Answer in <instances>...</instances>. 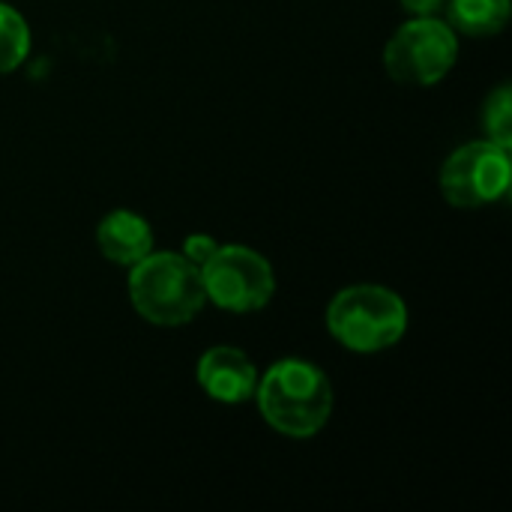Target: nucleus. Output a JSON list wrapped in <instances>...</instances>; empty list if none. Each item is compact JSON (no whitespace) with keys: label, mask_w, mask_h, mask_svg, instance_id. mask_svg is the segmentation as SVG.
Returning <instances> with one entry per match:
<instances>
[{"label":"nucleus","mask_w":512,"mask_h":512,"mask_svg":"<svg viewBox=\"0 0 512 512\" xmlns=\"http://www.w3.org/2000/svg\"><path fill=\"white\" fill-rule=\"evenodd\" d=\"M30 51L27 21L6 3H0V72H12Z\"/></svg>","instance_id":"10"},{"label":"nucleus","mask_w":512,"mask_h":512,"mask_svg":"<svg viewBox=\"0 0 512 512\" xmlns=\"http://www.w3.org/2000/svg\"><path fill=\"white\" fill-rule=\"evenodd\" d=\"M459 57L456 30L435 15H414L384 48L387 72L402 84H438Z\"/></svg>","instance_id":"4"},{"label":"nucleus","mask_w":512,"mask_h":512,"mask_svg":"<svg viewBox=\"0 0 512 512\" xmlns=\"http://www.w3.org/2000/svg\"><path fill=\"white\" fill-rule=\"evenodd\" d=\"M405 6V12L411 15H438V9L447 3V0H399Z\"/></svg>","instance_id":"13"},{"label":"nucleus","mask_w":512,"mask_h":512,"mask_svg":"<svg viewBox=\"0 0 512 512\" xmlns=\"http://www.w3.org/2000/svg\"><path fill=\"white\" fill-rule=\"evenodd\" d=\"M330 333L357 354H378L393 348L408 327L402 297L381 285H354L333 297L327 309Z\"/></svg>","instance_id":"3"},{"label":"nucleus","mask_w":512,"mask_h":512,"mask_svg":"<svg viewBox=\"0 0 512 512\" xmlns=\"http://www.w3.org/2000/svg\"><path fill=\"white\" fill-rule=\"evenodd\" d=\"M261 417L288 438H312L333 411L330 378L306 360H279L255 387Z\"/></svg>","instance_id":"1"},{"label":"nucleus","mask_w":512,"mask_h":512,"mask_svg":"<svg viewBox=\"0 0 512 512\" xmlns=\"http://www.w3.org/2000/svg\"><path fill=\"white\" fill-rule=\"evenodd\" d=\"M129 297L138 315L159 327L189 324L207 300L201 270L174 252H150L132 264Z\"/></svg>","instance_id":"2"},{"label":"nucleus","mask_w":512,"mask_h":512,"mask_svg":"<svg viewBox=\"0 0 512 512\" xmlns=\"http://www.w3.org/2000/svg\"><path fill=\"white\" fill-rule=\"evenodd\" d=\"M207 300L228 312H255L273 300L276 276L264 255L249 246H219L201 267Z\"/></svg>","instance_id":"5"},{"label":"nucleus","mask_w":512,"mask_h":512,"mask_svg":"<svg viewBox=\"0 0 512 512\" xmlns=\"http://www.w3.org/2000/svg\"><path fill=\"white\" fill-rule=\"evenodd\" d=\"M510 0H450V27L468 36H495L510 21Z\"/></svg>","instance_id":"9"},{"label":"nucleus","mask_w":512,"mask_h":512,"mask_svg":"<svg viewBox=\"0 0 512 512\" xmlns=\"http://www.w3.org/2000/svg\"><path fill=\"white\" fill-rule=\"evenodd\" d=\"M198 384L204 393L225 405H240L255 396L258 372L255 363L231 345H216L198 360Z\"/></svg>","instance_id":"7"},{"label":"nucleus","mask_w":512,"mask_h":512,"mask_svg":"<svg viewBox=\"0 0 512 512\" xmlns=\"http://www.w3.org/2000/svg\"><path fill=\"white\" fill-rule=\"evenodd\" d=\"M510 150L492 141L459 147L441 168V192L453 207L477 210L510 192Z\"/></svg>","instance_id":"6"},{"label":"nucleus","mask_w":512,"mask_h":512,"mask_svg":"<svg viewBox=\"0 0 512 512\" xmlns=\"http://www.w3.org/2000/svg\"><path fill=\"white\" fill-rule=\"evenodd\" d=\"M483 129H486V141L498 144V147H512V90L510 84H501L483 108Z\"/></svg>","instance_id":"11"},{"label":"nucleus","mask_w":512,"mask_h":512,"mask_svg":"<svg viewBox=\"0 0 512 512\" xmlns=\"http://www.w3.org/2000/svg\"><path fill=\"white\" fill-rule=\"evenodd\" d=\"M216 249H219V243L213 240V237H207V234H192L186 243H183V258L192 264V267H204L213 255H216Z\"/></svg>","instance_id":"12"},{"label":"nucleus","mask_w":512,"mask_h":512,"mask_svg":"<svg viewBox=\"0 0 512 512\" xmlns=\"http://www.w3.org/2000/svg\"><path fill=\"white\" fill-rule=\"evenodd\" d=\"M96 243H99V252L108 261L132 267V264H138L141 258H147L153 252V231L138 213L114 210L99 222Z\"/></svg>","instance_id":"8"}]
</instances>
